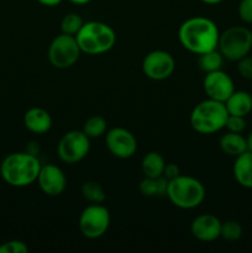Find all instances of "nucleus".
Instances as JSON below:
<instances>
[{"mask_svg":"<svg viewBox=\"0 0 252 253\" xmlns=\"http://www.w3.org/2000/svg\"><path fill=\"white\" fill-rule=\"evenodd\" d=\"M239 16L242 21L252 24V0H241L240 1Z\"/></svg>","mask_w":252,"mask_h":253,"instance_id":"29","label":"nucleus"},{"mask_svg":"<svg viewBox=\"0 0 252 253\" xmlns=\"http://www.w3.org/2000/svg\"><path fill=\"white\" fill-rule=\"evenodd\" d=\"M192 235L202 242H211L220 237L221 221L215 215L203 214L195 217L190 225Z\"/></svg>","mask_w":252,"mask_h":253,"instance_id":"14","label":"nucleus"},{"mask_svg":"<svg viewBox=\"0 0 252 253\" xmlns=\"http://www.w3.org/2000/svg\"><path fill=\"white\" fill-rule=\"evenodd\" d=\"M25 127L37 135L48 132L52 127V118L47 110L42 108H31L24 115Z\"/></svg>","mask_w":252,"mask_h":253,"instance_id":"15","label":"nucleus"},{"mask_svg":"<svg viewBox=\"0 0 252 253\" xmlns=\"http://www.w3.org/2000/svg\"><path fill=\"white\" fill-rule=\"evenodd\" d=\"M81 192L84 199L88 200L91 204H101L106 198L105 190L103 189V187L93 180L83 183Z\"/></svg>","mask_w":252,"mask_h":253,"instance_id":"22","label":"nucleus"},{"mask_svg":"<svg viewBox=\"0 0 252 253\" xmlns=\"http://www.w3.org/2000/svg\"><path fill=\"white\" fill-rule=\"evenodd\" d=\"M175 61L172 54L163 49H155L146 54L142 61V72L152 81H165L173 74Z\"/></svg>","mask_w":252,"mask_h":253,"instance_id":"10","label":"nucleus"},{"mask_svg":"<svg viewBox=\"0 0 252 253\" xmlns=\"http://www.w3.org/2000/svg\"><path fill=\"white\" fill-rule=\"evenodd\" d=\"M179 174L180 169L177 165H174V163H166L165 170H163V177H165L166 179L170 180L173 179V178L178 177Z\"/></svg>","mask_w":252,"mask_h":253,"instance_id":"30","label":"nucleus"},{"mask_svg":"<svg viewBox=\"0 0 252 253\" xmlns=\"http://www.w3.org/2000/svg\"><path fill=\"white\" fill-rule=\"evenodd\" d=\"M37 183L42 192L48 197H58L67 187V178L63 170L56 165H44L40 169Z\"/></svg>","mask_w":252,"mask_h":253,"instance_id":"13","label":"nucleus"},{"mask_svg":"<svg viewBox=\"0 0 252 253\" xmlns=\"http://www.w3.org/2000/svg\"><path fill=\"white\" fill-rule=\"evenodd\" d=\"M69 1H71L72 4H76V5H85V4H89L91 0H69Z\"/></svg>","mask_w":252,"mask_h":253,"instance_id":"32","label":"nucleus"},{"mask_svg":"<svg viewBox=\"0 0 252 253\" xmlns=\"http://www.w3.org/2000/svg\"><path fill=\"white\" fill-rule=\"evenodd\" d=\"M42 165L37 156L29 152L10 153L0 165V174L11 187L24 188L37 182Z\"/></svg>","mask_w":252,"mask_h":253,"instance_id":"2","label":"nucleus"},{"mask_svg":"<svg viewBox=\"0 0 252 253\" xmlns=\"http://www.w3.org/2000/svg\"><path fill=\"white\" fill-rule=\"evenodd\" d=\"M237 71L245 79H252V57L249 54L237 61Z\"/></svg>","mask_w":252,"mask_h":253,"instance_id":"28","label":"nucleus"},{"mask_svg":"<svg viewBox=\"0 0 252 253\" xmlns=\"http://www.w3.org/2000/svg\"><path fill=\"white\" fill-rule=\"evenodd\" d=\"M140 192L145 197H158V178H148L141 180Z\"/></svg>","mask_w":252,"mask_h":253,"instance_id":"25","label":"nucleus"},{"mask_svg":"<svg viewBox=\"0 0 252 253\" xmlns=\"http://www.w3.org/2000/svg\"><path fill=\"white\" fill-rule=\"evenodd\" d=\"M225 127L230 132H237L241 133L242 131L246 128V121H245L244 116H237V115H229L227 116L226 124Z\"/></svg>","mask_w":252,"mask_h":253,"instance_id":"27","label":"nucleus"},{"mask_svg":"<svg viewBox=\"0 0 252 253\" xmlns=\"http://www.w3.org/2000/svg\"><path fill=\"white\" fill-rule=\"evenodd\" d=\"M219 36L220 32L216 24L204 16L189 17L178 29L180 44L198 56L216 49Z\"/></svg>","mask_w":252,"mask_h":253,"instance_id":"1","label":"nucleus"},{"mask_svg":"<svg viewBox=\"0 0 252 253\" xmlns=\"http://www.w3.org/2000/svg\"><path fill=\"white\" fill-rule=\"evenodd\" d=\"M229 113L221 101L209 99L200 101L190 114V126L202 135H211L225 128Z\"/></svg>","mask_w":252,"mask_h":253,"instance_id":"4","label":"nucleus"},{"mask_svg":"<svg viewBox=\"0 0 252 253\" xmlns=\"http://www.w3.org/2000/svg\"><path fill=\"white\" fill-rule=\"evenodd\" d=\"M29 252V247L25 242L19 240L4 242L0 245V253H26Z\"/></svg>","mask_w":252,"mask_h":253,"instance_id":"26","label":"nucleus"},{"mask_svg":"<svg viewBox=\"0 0 252 253\" xmlns=\"http://www.w3.org/2000/svg\"><path fill=\"white\" fill-rule=\"evenodd\" d=\"M81 53V47L77 42L76 36L63 32L52 40L47 52L49 63L58 69L71 68L78 62Z\"/></svg>","mask_w":252,"mask_h":253,"instance_id":"7","label":"nucleus"},{"mask_svg":"<svg viewBox=\"0 0 252 253\" xmlns=\"http://www.w3.org/2000/svg\"><path fill=\"white\" fill-rule=\"evenodd\" d=\"M166 195L169 202L179 209H195L204 202L205 188L197 178L179 174L168 180Z\"/></svg>","mask_w":252,"mask_h":253,"instance_id":"5","label":"nucleus"},{"mask_svg":"<svg viewBox=\"0 0 252 253\" xmlns=\"http://www.w3.org/2000/svg\"><path fill=\"white\" fill-rule=\"evenodd\" d=\"M200 1H203L204 4H208V5H216V4H220L221 1H224V0H200Z\"/></svg>","mask_w":252,"mask_h":253,"instance_id":"33","label":"nucleus"},{"mask_svg":"<svg viewBox=\"0 0 252 253\" xmlns=\"http://www.w3.org/2000/svg\"><path fill=\"white\" fill-rule=\"evenodd\" d=\"M106 130H108V123H106L105 119L100 115H93L86 119L82 131L89 138H98L105 135Z\"/></svg>","mask_w":252,"mask_h":253,"instance_id":"21","label":"nucleus"},{"mask_svg":"<svg viewBox=\"0 0 252 253\" xmlns=\"http://www.w3.org/2000/svg\"><path fill=\"white\" fill-rule=\"evenodd\" d=\"M217 48L224 58L237 62L252 48V31L245 26H231L219 36Z\"/></svg>","mask_w":252,"mask_h":253,"instance_id":"6","label":"nucleus"},{"mask_svg":"<svg viewBox=\"0 0 252 253\" xmlns=\"http://www.w3.org/2000/svg\"><path fill=\"white\" fill-rule=\"evenodd\" d=\"M83 25L84 21L83 19H82L81 15L77 14V12H69V14L64 15L63 19H62L61 31L63 32V34L76 36Z\"/></svg>","mask_w":252,"mask_h":253,"instance_id":"23","label":"nucleus"},{"mask_svg":"<svg viewBox=\"0 0 252 253\" xmlns=\"http://www.w3.org/2000/svg\"><path fill=\"white\" fill-rule=\"evenodd\" d=\"M222 62H224V56H222L221 52L216 48L212 49V51L205 52V53L203 54H199L198 66H199V68L207 74L210 73V72L221 69Z\"/></svg>","mask_w":252,"mask_h":253,"instance_id":"20","label":"nucleus"},{"mask_svg":"<svg viewBox=\"0 0 252 253\" xmlns=\"http://www.w3.org/2000/svg\"><path fill=\"white\" fill-rule=\"evenodd\" d=\"M246 140H247V150H249L250 152H252V132L250 133L249 137H247Z\"/></svg>","mask_w":252,"mask_h":253,"instance_id":"34","label":"nucleus"},{"mask_svg":"<svg viewBox=\"0 0 252 253\" xmlns=\"http://www.w3.org/2000/svg\"><path fill=\"white\" fill-rule=\"evenodd\" d=\"M90 150V138L79 130L64 133L57 146V153L62 162L74 165L86 157Z\"/></svg>","mask_w":252,"mask_h":253,"instance_id":"9","label":"nucleus"},{"mask_svg":"<svg viewBox=\"0 0 252 253\" xmlns=\"http://www.w3.org/2000/svg\"><path fill=\"white\" fill-rule=\"evenodd\" d=\"M242 236L241 225L234 220L221 222V232L220 237L225 239L226 241H237Z\"/></svg>","mask_w":252,"mask_h":253,"instance_id":"24","label":"nucleus"},{"mask_svg":"<svg viewBox=\"0 0 252 253\" xmlns=\"http://www.w3.org/2000/svg\"><path fill=\"white\" fill-rule=\"evenodd\" d=\"M166 161L162 155L158 152H148L143 156L142 162H141V169L145 177L148 178H158L163 175L165 170Z\"/></svg>","mask_w":252,"mask_h":253,"instance_id":"19","label":"nucleus"},{"mask_svg":"<svg viewBox=\"0 0 252 253\" xmlns=\"http://www.w3.org/2000/svg\"><path fill=\"white\" fill-rule=\"evenodd\" d=\"M234 177L241 187L252 189V152L237 156L234 163Z\"/></svg>","mask_w":252,"mask_h":253,"instance_id":"16","label":"nucleus"},{"mask_svg":"<svg viewBox=\"0 0 252 253\" xmlns=\"http://www.w3.org/2000/svg\"><path fill=\"white\" fill-rule=\"evenodd\" d=\"M219 146L222 152L227 156L237 157L241 153L246 152L247 150V140L237 132H230L227 131L225 135L221 136L219 141Z\"/></svg>","mask_w":252,"mask_h":253,"instance_id":"18","label":"nucleus"},{"mask_svg":"<svg viewBox=\"0 0 252 253\" xmlns=\"http://www.w3.org/2000/svg\"><path fill=\"white\" fill-rule=\"evenodd\" d=\"M110 212L101 204H90L79 216V230L89 240L104 236L110 226Z\"/></svg>","mask_w":252,"mask_h":253,"instance_id":"8","label":"nucleus"},{"mask_svg":"<svg viewBox=\"0 0 252 253\" xmlns=\"http://www.w3.org/2000/svg\"><path fill=\"white\" fill-rule=\"evenodd\" d=\"M225 106L229 115L246 116L252 110V96L247 91L235 90L225 101Z\"/></svg>","mask_w":252,"mask_h":253,"instance_id":"17","label":"nucleus"},{"mask_svg":"<svg viewBox=\"0 0 252 253\" xmlns=\"http://www.w3.org/2000/svg\"><path fill=\"white\" fill-rule=\"evenodd\" d=\"M105 143L109 152L116 158L127 160L137 151V140L127 128L113 127L106 132Z\"/></svg>","mask_w":252,"mask_h":253,"instance_id":"11","label":"nucleus"},{"mask_svg":"<svg viewBox=\"0 0 252 253\" xmlns=\"http://www.w3.org/2000/svg\"><path fill=\"white\" fill-rule=\"evenodd\" d=\"M36 1L40 2L41 5H44V6H57L63 0H36Z\"/></svg>","mask_w":252,"mask_h":253,"instance_id":"31","label":"nucleus"},{"mask_svg":"<svg viewBox=\"0 0 252 253\" xmlns=\"http://www.w3.org/2000/svg\"><path fill=\"white\" fill-rule=\"evenodd\" d=\"M203 88L209 99L225 103L226 99L235 91V85L230 76L221 69L205 74Z\"/></svg>","mask_w":252,"mask_h":253,"instance_id":"12","label":"nucleus"},{"mask_svg":"<svg viewBox=\"0 0 252 253\" xmlns=\"http://www.w3.org/2000/svg\"><path fill=\"white\" fill-rule=\"evenodd\" d=\"M82 53L96 56L110 51L116 42V34L111 26L101 21L84 22L76 35Z\"/></svg>","mask_w":252,"mask_h":253,"instance_id":"3","label":"nucleus"}]
</instances>
